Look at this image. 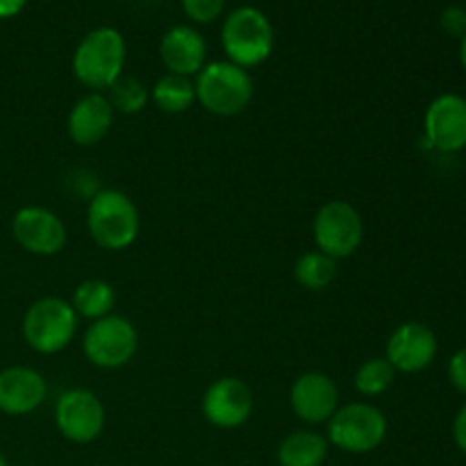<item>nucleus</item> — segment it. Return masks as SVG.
I'll list each match as a JSON object with an SVG mask.
<instances>
[{
	"instance_id": "obj_27",
	"label": "nucleus",
	"mask_w": 466,
	"mask_h": 466,
	"mask_svg": "<svg viewBox=\"0 0 466 466\" xmlns=\"http://www.w3.org/2000/svg\"><path fill=\"white\" fill-rule=\"evenodd\" d=\"M453 441L466 455V403L460 408V412L453 419Z\"/></svg>"
},
{
	"instance_id": "obj_9",
	"label": "nucleus",
	"mask_w": 466,
	"mask_h": 466,
	"mask_svg": "<svg viewBox=\"0 0 466 466\" xmlns=\"http://www.w3.org/2000/svg\"><path fill=\"white\" fill-rule=\"evenodd\" d=\"M105 405L94 391L76 390L64 391L55 403V426L62 432L64 440L73 444H91L105 431Z\"/></svg>"
},
{
	"instance_id": "obj_2",
	"label": "nucleus",
	"mask_w": 466,
	"mask_h": 466,
	"mask_svg": "<svg viewBox=\"0 0 466 466\" xmlns=\"http://www.w3.org/2000/svg\"><path fill=\"white\" fill-rule=\"evenodd\" d=\"M86 228L100 248L126 250L139 237V209L123 191L100 189L91 196L86 208Z\"/></svg>"
},
{
	"instance_id": "obj_18",
	"label": "nucleus",
	"mask_w": 466,
	"mask_h": 466,
	"mask_svg": "<svg viewBox=\"0 0 466 466\" xmlns=\"http://www.w3.org/2000/svg\"><path fill=\"white\" fill-rule=\"evenodd\" d=\"M328 437L317 431H296L278 446L280 466H323L328 458Z\"/></svg>"
},
{
	"instance_id": "obj_8",
	"label": "nucleus",
	"mask_w": 466,
	"mask_h": 466,
	"mask_svg": "<svg viewBox=\"0 0 466 466\" xmlns=\"http://www.w3.org/2000/svg\"><path fill=\"white\" fill-rule=\"evenodd\" d=\"M317 250L332 259H346L360 250L364 241V221L358 209L346 200H330L314 217Z\"/></svg>"
},
{
	"instance_id": "obj_3",
	"label": "nucleus",
	"mask_w": 466,
	"mask_h": 466,
	"mask_svg": "<svg viewBox=\"0 0 466 466\" xmlns=\"http://www.w3.org/2000/svg\"><path fill=\"white\" fill-rule=\"evenodd\" d=\"M196 100L214 116H237L253 100V77L232 62H209L196 76Z\"/></svg>"
},
{
	"instance_id": "obj_26",
	"label": "nucleus",
	"mask_w": 466,
	"mask_h": 466,
	"mask_svg": "<svg viewBox=\"0 0 466 466\" xmlns=\"http://www.w3.org/2000/svg\"><path fill=\"white\" fill-rule=\"evenodd\" d=\"M449 380L460 394L466 396V349H460L449 362Z\"/></svg>"
},
{
	"instance_id": "obj_29",
	"label": "nucleus",
	"mask_w": 466,
	"mask_h": 466,
	"mask_svg": "<svg viewBox=\"0 0 466 466\" xmlns=\"http://www.w3.org/2000/svg\"><path fill=\"white\" fill-rule=\"evenodd\" d=\"M460 62H462V66L466 71V35L462 36V44H460Z\"/></svg>"
},
{
	"instance_id": "obj_16",
	"label": "nucleus",
	"mask_w": 466,
	"mask_h": 466,
	"mask_svg": "<svg viewBox=\"0 0 466 466\" xmlns=\"http://www.w3.org/2000/svg\"><path fill=\"white\" fill-rule=\"evenodd\" d=\"M114 116H116V112L109 105L107 96L100 94V91H89L68 112V137L77 146L100 144L109 135V130H112Z\"/></svg>"
},
{
	"instance_id": "obj_22",
	"label": "nucleus",
	"mask_w": 466,
	"mask_h": 466,
	"mask_svg": "<svg viewBox=\"0 0 466 466\" xmlns=\"http://www.w3.org/2000/svg\"><path fill=\"white\" fill-rule=\"evenodd\" d=\"M107 100L114 107V112L118 114H139L141 109L148 105L150 100V89L141 80L132 76H121L112 86L107 89Z\"/></svg>"
},
{
	"instance_id": "obj_12",
	"label": "nucleus",
	"mask_w": 466,
	"mask_h": 466,
	"mask_svg": "<svg viewBox=\"0 0 466 466\" xmlns=\"http://www.w3.org/2000/svg\"><path fill=\"white\" fill-rule=\"evenodd\" d=\"M426 141L440 153H460L466 148V98L458 94H441L428 105Z\"/></svg>"
},
{
	"instance_id": "obj_6",
	"label": "nucleus",
	"mask_w": 466,
	"mask_h": 466,
	"mask_svg": "<svg viewBox=\"0 0 466 466\" xmlns=\"http://www.w3.org/2000/svg\"><path fill=\"white\" fill-rule=\"evenodd\" d=\"M328 426V444L344 453L364 455L376 451L385 441L390 423L380 408L371 403L339 405L330 417Z\"/></svg>"
},
{
	"instance_id": "obj_23",
	"label": "nucleus",
	"mask_w": 466,
	"mask_h": 466,
	"mask_svg": "<svg viewBox=\"0 0 466 466\" xmlns=\"http://www.w3.org/2000/svg\"><path fill=\"white\" fill-rule=\"evenodd\" d=\"M396 371L387 358H371L355 371L353 385L362 396H380L394 385Z\"/></svg>"
},
{
	"instance_id": "obj_11",
	"label": "nucleus",
	"mask_w": 466,
	"mask_h": 466,
	"mask_svg": "<svg viewBox=\"0 0 466 466\" xmlns=\"http://www.w3.org/2000/svg\"><path fill=\"white\" fill-rule=\"evenodd\" d=\"M255 408L250 387L239 378H218L203 394V417L221 431L244 426Z\"/></svg>"
},
{
	"instance_id": "obj_4",
	"label": "nucleus",
	"mask_w": 466,
	"mask_h": 466,
	"mask_svg": "<svg viewBox=\"0 0 466 466\" xmlns=\"http://www.w3.org/2000/svg\"><path fill=\"white\" fill-rule=\"evenodd\" d=\"M221 44L228 62L241 68H253L267 62L273 53V25L267 14L258 7H237L226 18L221 30Z\"/></svg>"
},
{
	"instance_id": "obj_21",
	"label": "nucleus",
	"mask_w": 466,
	"mask_h": 466,
	"mask_svg": "<svg viewBox=\"0 0 466 466\" xmlns=\"http://www.w3.org/2000/svg\"><path fill=\"white\" fill-rule=\"evenodd\" d=\"M294 276L303 289L323 291L335 282L337 259L328 258L321 250H309V253H303L296 259Z\"/></svg>"
},
{
	"instance_id": "obj_19",
	"label": "nucleus",
	"mask_w": 466,
	"mask_h": 466,
	"mask_svg": "<svg viewBox=\"0 0 466 466\" xmlns=\"http://www.w3.org/2000/svg\"><path fill=\"white\" fill-rule=\"evenodd\" d=\"M71 305L77 319L82 317L89 321H98V319L112 314L114 305H116V291L109 282L100 280V278H89L76 287Z\"/></svg>"
},
{
	"instance_id": "obj_14",
	"label": "nucleus",
	"mask_w": 466,
	"mask_h": 466,
	"mask_svg": "<svg viewBox=\"0 0 466 466\" xmlns=\"http://www.w3.org/2000/svg\"><path fill=\"white\" fill-rule=\"evenodd\" d=\"M289 405L303 423L309 426L328 423L339 410V390L326 373L308 371L296 378L291 385Z\"/></svg>"
},
{
	"instance_id": "obj_17",
	"label": "nucleus",
	"mask_w": 466,
	"mask_h": 466,
	"mask_svg": "<svg viewBox=\"0 0 466 466\" xmlns=\"http://www.w3.org/2000/svg\"><path fill=\"white\" fill-rule=\"evenodd\" d=\"M205 57H208V46L196 27L176 25L167 30L159 41V59L173 76H198L205 66Z\"/></svg>"
},
{
	"instance_id": "obj_30",
	"label": "nucleus",
	"mask_w": 466,
	"mask_h": 466,
	"mask_svg": "<svg viewBox=\"0 0 466 466\" xmlns=\"http://www.w3.org/2000/svg\"><path fill=\"white\" fill-rule=\"evenodd\" d=\"M0 466H9V464H7V460H5V455H3V453H0Z\"/></svg>"
},
{
	"instance_id": "obj_10",
	"label": "nucleus",
	"mask_w": 466,
	"mask_h": 466,
	"mask_svg": "<svg viewBox=\"0 0 466 466\" xmlns=\"http://www.w3.org/2000/svg\"><path fill=\"white\" fill-rule=\"evenodd\" d=\"M12 235L23 250L39 258H53L62 253L68 241L62 218L39 205H25L14 214Z\"/></svg>"
},
{
	"instance_id": "obj_25",
	"label": "nucleus",
	"mask_w": 466,
	"mask_h": 466,
	"mask_svg": "<svg viewBox=\"0 0 466 466\" xmlns=\"http://www.w3.org/2000/svg\"><path fill=\"white\" fill-rule=\"evenodd\" d=\"M441 27H444L446 35L451 36H464L466 35V9L460 5H451L441 12L440 18Z\"/></svg>"
},
{
	"instance_id": "obj_1",
	"label": "nucleus",
	"mask_w": 466,
	"mask_h": 466,
	"mask_svg": "<svg viewBox=\"0 0 466 466\" xmlns=\"http://www.w3.org/2000/svg\"><path fill=\"white\" fill-rule=\"evenodd\" d=\"M126 39L116 27H96L73 53V73L91 91H105L123 76Z\"/></svg>"
},
{
	"instance_id": "obj_7",
	"label": "nucleus",
	"mask_w": 466,
	"mask_h": 466,
	"mask_svg": "<svg viewBox=\"0 0 466 466\" xmlns=\"http://www.w3.org/2000/svg\"><path fill=\"white\" fill-rule=\"evenodd\" d=\"M137 346H139V335H137L135 323L118 314H107L98 321H91L82 339L86 360L94 367L107 369V371L126 367L135 358Z\"/></svg>"
},
{
	"instance_id": "obj_13",
	"label": "nucleus",
	"mask_w": 466,
	"mask_h": 466,
	"mask_svg": "<svg viewBox=\"0 0 466 466\" xmlns=\"http://www.w3.org/2000/svg\"><path fill=\"white\" fill-rule=\"evenodd\" d=\"M385 358L396 373L426 371L437 358V335L426 323H403L391 332Z\"/></svg>"
},
{
	"instance_id": "obj_24",
	"label": "nucleus",
	"mask_w": 466,
	"mask_h": 466,
	"mask_svg": "<svg viewBox=\"0 0 466 466\" xmlns=\"http://www.w3.org/2000/svg\"><path fill=\"white\" fill-rule=\"evenodd\" d=\"M182 7L194 23H212L221 16L226 0H182Z\"/></svg>"
},
{
	"instance_id": "obj_15",
	"label": "nucleus",
	"mask_w": 466,
	"mask_h": 466,
	"mask_svg": "<svg viewBox=\"0 0 466 466\" xmlns=\"http://www.w3.org/2000/svg\"><path fill=\"white\" fill-rule=\"evenodd\" d=\"M48 396L46 378L30 367H7L0 371V412L25 417L36 412Z\"/></svg>"
},
{
	"instance_id": "obj_5",
	"label": "nucleus",
	"mask_w": 466,
	"mask_h": 466,
	"mask_svg": "<svg viewBox=\"0 0 466 466\" xmlns=\"http://www.w3.org/2000/svg\"><path fill=\"white\" fill-rule=\"evenodd\" d=\"M77 330V314L68 300L46 296L32 303L23 317V339L41 355L62 353Z\"/></svg>"
},
{
	"instance_id": "obj_28",
	"label": "nucleus",
	"mask_w": 466,
	"mask_h": 466,
	"mask_svg": "<svg viewBox=\"0 0 466 466\" xmlns=\"http://www.w3.org/2000/svg\"><path fill=\"white\" fill-rule=\"evenodd\" d=\"M27 0H0V18H12L25 7Z\"/></svg>"
},
{
	"instance_id": "obj_20",
	"label": "nucleus",
	"mask_w": 466,
	"mask_h": 466,
	"mask_svg": "<svg viewBox=\"0 0 466 466\" xmlns=\"http://www.w3.org/2000/svg\"><path fill=\"white\" fill-rule=\"evenodd\" d=\"M150 100L167 114H185L196 103L194 80L167 73L150 89Z\"/></svg>"
}]
</instances>
